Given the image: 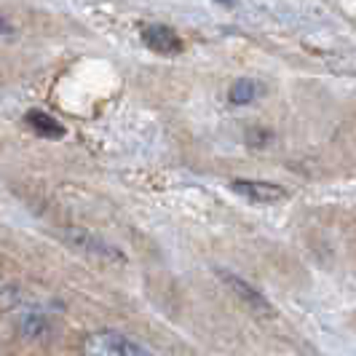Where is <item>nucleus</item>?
<instances>
[{"mask_svg": "<svg viewBox=\"0 0 356 356\" xmlns=\"http://www.w3.org/2000/svg\"><path fill=\"white\" fill-rule=\"evenodd\" d=\"M231 191H236L247 201H254V204H279L286 198V191L282 185L263 182V179H233Z\"/></svg>", "mask_w": 356, "mask_h": 356, "instance_id": "7ed1b4c3", "label": "nucleus"}, {"mask_svg": "<svg viewBox=\"0 0 356 356\" xmlns=\"http://www.w3.org/2000/svg\"><path fill=\"white\" fill-rule=\"evenodd\" d=\"M0 33H11V27H8V24H3V22H0Z\"/></svg>", "mask_w": 356, "mask_h": 356, "instance_id": "6e6552de", "label": "nucleus"}, {"mask_svg": "<svg viewBox=\"0 0 356 356\" xmlns=\"http://www.w3.org/2000/svg\"><path fill=\"white\" fill-rule=\"evenodd\" d=\"M65 241L75 247L81 254H89V257H97V260H107V263H126L124 252L113 244L102 241L99 236H94L89 231H67L65 233Z\"/></svg>", "mask_w": 356, "mask_h": 356, "instance_id": "f03ea898", "label": "nucleus"}, {"mask_svg": "<svg viewBox=\"0 0 356 356\" xmlns=\"http://www.w3.org/2000/svg\"><path fill=\"white\" fill-rule=\"evenodd\" d=\"M220 279H222V284L228 286L236 298H241L250 308L263 311V314H270V311H273V305L268 303L266 295H263L260 289H254L250 282H244L241 276H236V273H231V270H220Z\"/></svg>", "mask_w": 356, "mask_h": 356, "instance_id": "39448f33", "label": "nucleus"}, {"mask_svg": "<svg viewBox=\"0 0 356 356\" xmlns=\"http://www.w3.org/2000/svg\"><path fill=\"white\" fill-rule=\"evenodd\" d=\"M83 356H150L140 343L118 332H97L83 343Z\"/></svg>", "mask_w": 356, "mask_h": 356, "instance_id": "f257e3e1", "label": "nucleus"}, {"mask_svg": "<svg viewBox=\"0 0 356 356\" xmlns=\"http://www.w3.org/2000/svg\"><path fill=\"white\" fill-rule=\"evenodd\" d=\"M24 121L38 137H46V140H62L65 137V126L59 124L56 118H51L49 113H43V110H30L24 115Z\"/></svg>", "mask_w": 356, "mask_h": 356, "instance_id": "423d86ee", "label": "nucleus"}, {"mask_svg": "<svg viewBox=\"0 0 356 356\" xmlns=\"http://www.w3.org/2000/svg\"><path fill=\"white\" fill-rule=\"evenodd\" d=\"M257 94H260V86H257V81H250V78H238L236 83L231 86L228 91V102L236 107L241 105H250L252 99H257Z\"/></svg>", "mask_w": 356, "mask_h": 356, "instance_id": "0eeeda50", "label": "nucleus"}, {"mask_svg": "<svg viewBox=\"0 0 356 356\" xmlns=\"http://www.w3.org/2000/svg\"><path fill=\"white\" fill-rule=\"evenodd\" d=\"M143 43L150 51L161 54V56H175V54H179L185 49V43L177 35V30H172L166 24H145Z\"/></svg>", "mask_w": 356, "mask_h": 356, "instance_id": "20e7f679", "label": "nucleus"}]
</instances>
